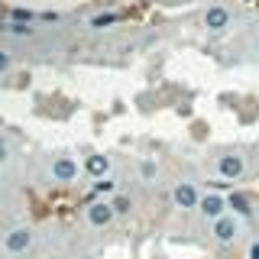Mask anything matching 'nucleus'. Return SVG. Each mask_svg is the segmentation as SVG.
<instances>
[{"label":"nucleus","instance_id":"4468645a","mask_svg":"<svg viewBox=\"0 0 259 259\" xmlns=\"http://www.w3.org/2000/svg\"><path fill=\"white\" fill-rule=\"evenodd\" d=\"M4 29L7 32H16V36H32V32H36V26H26V23H7Z\"/></svg>","mask_w":259,"mask_h":259},{"label":"nucleus","instance_id":"412c9836","mask_svg":"<svg viewBox=\"0 0 259 259\" xmlns=\"http://www.w3.org/2000/svg\"><path fill=\"white\" fill-rule=\"evenodd\" d=\"M243 4H249V0H243Z\"/></svg>","mask_w":259,"mask_h":259},{"label":"nucleus","instance_id":"4be33fe9","mask_svg":"<svg viewBox=\"0 0 259 259\" xmlns=\"http://www.w3.org/2000/svg\"><path fill=\"white\" fill-rule=\"evenodd\" d=\"M0 182H4V178H0Z\"/></svg>","mask_w":259,"mask_h":259},{"label":"nucleus","instance_id":"0eeeda50","mask_svg":"<svg viewBox=\"0 0 259 259\" xmlns=\"http://www.w3.org/2000/svg\"><path fill=\"white\" fill-rule=\"evenodd\" d=\"M113 217H117V214H113L110 201H91V204L84 207V221L91 227H110Z\"/></svg>","mask_w":259,"mask_h":259},{"label":"nucleus","instance_id":"1a4fd4ad","mask_svg":"<svg viewBox=\"0 0 259 259\" xmlns=\"http://www.w3.org/2000/svg\"><path fill=\"white\" fill-rule=\"evenodd\" d=\"M84 172L91 175V178H107L110 156H104V152H91V156H84Z\"/></svg>","mask_w":259,"mask_h":259},{"label":"nucleus","instance_id":"f257e3e1","mask_svg":"<svg viewBox=\"0 0 259 259\" xmlns=\"http://www.w3.org/2000/svg\"><path fill=\"white\" fill-rule=\"evenodd\" d=\"M49 175H52L59 185H71L81 175V165L68 156V152H59V156H52V162H49Z\"/></svg>","mask_w":259,"mask_h":259},{"label":"nucleus","instance_id":"f8f14e48","mask_svg":"<svg viewBox=\"0 0 259 259\" xmlns=\"http://www.w3.org/2000/svg\"><path fill=\"white\" fill-rule=\"evenodd\" d=\"M110 207H113V214H130L133 198H130V194H113V198H110Z\"/></svg>","mask_w":259,"mask_h":259},{"label":"nucleus","instance_id":"7ed1b4c3","mask_svg":"<svg viewBox=\"0 0 259 259\" xmlns=\"http://www.w3.org/2000/svg\"><path fill=\"white\" fill-rule=\"evenodd\" d=\"M32 227H13V230H7V237H4V249L7 253H13V256H20V253H26V249L32 246Z\"/></svg>","mask_w":259,"mask_h":259},{"label":"nucleus","instance_id":"20e7f679","mask_svg":"<svg viewBox=\"0 0 259 259\" xmlns=\"http://www.w3.org/2000/svg\"><path fill=\"white\" fill-rule=\"evenodd\" d=\"M198 214L204 217V221L214 224L217 217H224V214H227V198H224V194H217V191L201 194V201H198Z\"/></svg>","mask_w":259,"mask_h":259},{"label":"nucleus","instance_id":"f03ea898","mask_svg":"<svg viewBox=\"0 0 259 259\" xmlns=\"http://www.w3.org/2000/svg\"><path fill=\"white\" fill-rule=\"evenodd\" d=\"M210 237H214V243H221V246H230V243L240 237V217L227 210L224 217H217V221L210 224Z\"/></svg>","mask_w":259,"mask_h":259},{"label":"nucleus","instance_id":"9b49d317","mask_svg":"<svg viewBox=\"0 0 259 259\" xmlns=\"http://www.w3.org/2000/svg\"><path fill=\"white\" fill-rule=\"evenodd\" d=\"M120 23V13H113V10H104V13H97L88 20V29H110V26H117Z\"/></svg>","mask_w":259,"mask_h":259},{"label":"nucleus","instance_id":"6ab92c4d","mask_svg":"<svg viewBox=\"0 0 259 259\" xmlns=\"http://www.w3.org/2000/svg\"><path fill=\"white\" fill-rule=\"evenodd\" d=\"M246 256H249V259H259V240H256V243H249V249H246Z\"/></svg>","mask_w":259,"mask_h":259},{"label":"nucleus","instance_id":"39448f33","mask_svg":"<svg viewBox=\"0 0 259 259\" xmlns=\"http://www.w3.org/2000/svg\"><path fill=\"white\" fill-rule=\"evenodd\" d=\"M198 201H201V194H198V188H194V182H178L172 188V204L178 210H194Z\"/></svg>","mask_w":259,"mask_h":259},{"label":"nucleus","instance_id":"dca6fc26","mask_svg":"<svg viewBox=\"0 0 259 259\" xmlns=\"http://www.w3.org/2000/svg\"><path fill=\"white\" fill-rule=\"evenodd\" d=\"M10 68H13V55L7 49H0V75H7Z\"/></svg>","mask_w":259,"mask_h":259},{"label":"nucleus","instance_id":"aec40b11","mask_svg":"<svg viewBox=\"0 0 259 259\" xmlns=\"http://www.w3.org/2000/svg\"><path fill=\"white\" fill-rule=\"evenodd\" d=\"M49 259H59V256H49Z\"/></svg>","mask_w":259,"mask_h":259},{"label":"nucleus","instance_id":"2eb2a0df","mask_svg":"<svg viewBox=\"0 0 259 259\" xmlns=\"http://www.w3.org/2000/svg\"><path fill=\"white\" fill-rule=\"evenodd\" d=\"M10 20L13 23H36V13L32 10H10Z\"/></svg>","mask_w":259,"mask_h":259},{"label":"nucleus","instance_id":"f3484780","mask_svg":"<svg viewBox=\"0 0 259 259\" xmlns=\"http://www.w3.org/2000/svg\"><path fill=\"white\" fill-rule=\"evenodd\" d=\"M7 159H10V149H7V140L0 136V165H7Z\"/></svg>","mask_w":259,"mask_h":259},{"label":"nucleus","instance_id":"423d86ee","mask_svg":"<svg viewBox=\"0 0 259 259\" xmlns=\"http://www.w3.org/2000/svg\"><path fill=\"white\" fill-rule=\"evenodd\" d=\"M217 172H221L224 182H237V178L246 175V162H243V156H233V152H227V156L217 159Z\"/></svg>","mask_w":259,"mask_h":259},{"label":"nucleus","instance_id":"6e6552de","mask_svg":"<svg viewBox=\"0 0 259 259\" xmlns=\"http://www.w3.org/2000/svg\"><path fill=\"white\" fill-rule=\"evenodd\" d=\"M230 10H227V7H210V10L204 13V26L210 29V32H224L227 26H230Z\"/></svg>","mask_w":259,"mask_h":259},{"label":"nucleus","instance_id":"ddd939ff","mask_svg":"<svg viewBox=\"0 0 259 259\" xmlns=\"http://www.w3.org/2000/svg\"><path fill=\"white\" fill-rule=\"evenodd\" d=\"M140 178H143V182H156V178H159V165L152 159H143L140 162Z\"/></svg>","mask_w":259,"mask_h":259},{"label":"nucleus","instance_id":"9d476101","mask_svg":"<svg viewBox=\"0 0 259 259\" xmlns=\"http://www.w3.org/2000/svg\"><path fill=\"white\" fill-rule=\"evenodd\" d=\"M227 210L237 214V217H253V201H249L243 191H233L230 198H227Z\"/></svg>","mask_w":259,"mask_h":259},{"label":"nucleus","instance_id":"a211bd4d","mask_svg":"<svg viewBox=\"0 0 259 259\" xmlns=\"http://www.w3.org/2000/svg\"><path fill=\"white\" fill-rule=\"evenodd\" d=\"M97 191H113V182H107V178H97Z\"/></svg>","mask_w":259,"mask_h":259}]
</instances>
